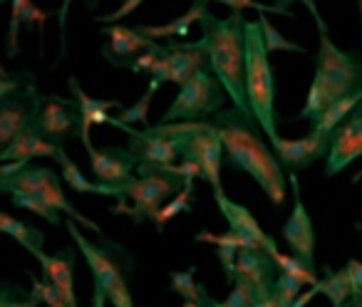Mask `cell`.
<instances>
[{"label":"cell","instance_id":"cell-43","mask_svg":"<svg viewBox=\"0 0 362 307\" xmlns=\"http://www.w3.org/2000/svg\"><path fill=\"white\" fill-rule=\"evenodd\" d=\"M50 13H42L40 8L33 3V0H25V8H23V28L25 30H33V28H40V42H42V25L47 23Z\"/></svg>","mask_w":362,"mask_h":307},{"label":"cell","instance_id":"cell-50","mask_svg":"<svg viewBox=\"0 0 362 307\" xmlns=\"http://www.w3.org/2000/svg\"><path fill=\"white\" fill-rule=\"evenodd\" d=\"M251 307H281V305H278L276 295H273V292H271V295H268V297H263V300H256Z\"/></svg>","mask_w":362,"mask_h":307},{"label":"cell","instance_id":"cell-52","mask_svg":"<svg viewBox=\"0 0 362 307\" xmlns=\"http://www.w3.org/2000/svg\"><path fill=\"white\" fill-rule=\"evenodd\" d=\"M87 3H90V8H97L102 3V0H87Z\"/></svg>","mask_w":362,"mask_h":307},{"label":"cell","instance_id":"cell-49","mask_svg":"<svg viewBox=\"0 0 362 307\" xmlns=\"http://www.w3.org/2000/svg\"><path fill=\"white\" fill-rule=\"evenodd\" d=\"M315 295H317V290H315V287H310V290H303L300 295H298L296 300L291 302V307H305L308 302H310V300H313V297H315Z\"/></svg>","mask_w":362,"mask_h":307},{"label":"cell","instance_id":"cell-34","mask_svg":"<svg viewBox=\"0 0 362 307\" xmlns=\"http://www.w3.org/2000/svg\"><path fill=\"white\" fill-rule=\"evenodd\" d=\"M258 23H261V35H263V42H266L268 55H271V52H278V50L300 52V55H305V47H300L298 42H293V40H288V37H283L281 32H278L276 28L271 25V20L266 18V13H261V16H258Z\"/></svg>","mask_w":362,"mask_h":307},{"label":"cell","instance_id":"cell-35","mask_svg":"<svg viewBox=\"0 0 362 307\" xmlns=\"http://www.w3.org/2000/svg\"><path fill=\"white\" fill-rule=\"evenodd\" d=\"M37 297L33 290H25L23 285L16 282L0 280V307H37Z\"/></svg>","mask_w":362,"mask_h":307},{"label":"cell","instance_id":"cell-18","mask_svg":"<svg viewBox=\"0 0 362 307\" xmlns=\"http://www.w3.org/2000/svg\"><path fill=\"white\" fill-rule=\"evenodd\" d=\"M102 35L107 37V45L102 47V57L115 67H127L139 52L156 45V40L141 35L136 28H127V25H119V23L102 25Z\"/></svg>","mask_w":362,"mask_h":307},{"label":"cell","instance_id":"cell-59","mask_svg":"<svg viewBox=\"0 0 362 307\" xmlns=\"http://www.w3.org/2000/svg\"><path fill=\"white\" fill-rule=\"evenodd\" d=\"M360 297H362V290H360Z\"/></svg>","mask_w":362,"mask_h":307},{"label":"cell","instance_id":"cell-45","mask_svg":"<svg viewBox=\"0 0 362 307\" xmlns=\"http://www.w3.org/2000/svg\"><path fill=\"white\" fill-rule=\"evenodd\" d=\"M345 270H347V277H350L352 292H360L362 290V263L357 260V258H350Z\"/></svg>","mask_w":362,"mask_h":307},{"label":"cell","instance_id":"cell-36","mask_svg":"<svg viewBox=\"0 0 362 307\" xmlns=\"http://www.w3.org/2000/svg\"><path fill=\"white\" fill-rule=\"evenodd\" d=\"M11 198H13V206L23 208V211H33L35 216H40L42 221L50 223V226H60V211L47 206L40 198H33V196H11Z\"/></svg>","mask_w":362,"mask_h":307},{"label":"cell","instance_id":"cell-38","mask_svg":"<svg viewBox=\"0 0 362 307\" xmlns=\"http://www.w3.org/2000/svg\"><path fill=\"white\" fill-rule=\"evenodd\" d=\"M30 282H33V295L37 297V302H42L45 307H67L60 295V290H57L50 280H45V277L40 280V277H35L30 272Z\"/></svg>","mask_w":362,"mask_h":307},{"label":"cell","instance_id":"cell-57","mask_svg":"<svg viewBox=\"0 0 362 307\" xmlns=\"http://www.w3.org/2000/svg\"><path fill=\"white\" fill-rule=\"evenodd\" d=\"M357 231H360V233H362V223H357Z\"/></svg>","mask_w":362,"mask_h":307},{"label":"cell","instance_id":"cell-14","mask_svg":"<svg viewBox=\"0 0 362 307\" xmlns=\"http://www.w3.org/2000/svg\"><path fill=\"white\" fill-rule=\"evenodd\" d=\"M332 134L330 131H315L310 129L303 139H283L281 134L271 141L273 151H276L278 162L283 164V169H288L291 174L308 169L310 164L320 162L327 157L330 151Z\"/></svg>","mask_w":362,"mask_h":307},{"label":"cell","instance_id":"cell-9","mask_svg":"<svg viewBox=\"0 0 362 307\" xmlns=\"http://www.w3.org/2000/svg\"><path fill=\"white\" fill-rule=\"evenodd\" d=\"M30 129L45 136L52 144H67L82 134V114L77 100H62V97L47 95L40 97L37 112L30 121Z\"/></svg>","mask_w":362,"mask_h":307},{"label":"cell","instance_id":"cell-46","mask_svg":"<svg viewBox=\"0 0 362 307\" xmlns=\"http://www.w3.org/2000/svg\"><path fill=\"white\" fill-rule=\"evenodd\" d=\"M30 77V72H18V75H8V77H0V97H6L8 92H13L16 87H21L23 82Z\"/></svg>","mask_w":362,"mask_h":307},{"label":"cell","instance_id":"cell-19","mask_svg":"<svg viewBox=\"0 0 362 307\" xmlns=\"http://www.w3.org/2000/svg\"><path fill=\"white\" fill-rule=\"evenodd\" d=\"M37 263L42 267V277L50 280L52 285L60 290L62 300L67 307H77V295H75V263H77V251L75 248H65L57 251L55 255L47 253H35Z\"/></svg>","mask_w":362,"mask_h":307},{"label":"cell","instance_id":"cell-58","mask_svg":"<svg viewBox=\"0 0 362 307\" xmlns=\"http://www.w3.org/2000/svg\"><path fill=\"white\" fill-rule=\"evenodd\" d=\"M0 3H6V0H0Z\"/></svg>","mask_w":362,"mask_h":307},{"label":"cell","instance_id":"cell-24","mask_svg":"<svg viewBox=\"0 0 362 307\" xmlns=\"http://www.w3.org/2000/svg\"><path fill=\"white\" fill-rule=\"evenodd\" d=\"M209 3H211V0H194V6L189 8L184 16L166 23V25H134V28L141 35L151 37V40H171V37L184 40V37L189 35V30H192L194 23H202V18L209 13Z\"/></svg>","mask_w":362,"mask_h":307},{"label":"cell","instance_id":"cell-39","mask_svg":"<svg viewBox=\"0 0 362 307\" xmlns=\"http://www.w3.org/2000/svg\"><path fill=\"white\" fill-rule=\"evenodd\" d=\"M23 8H25V0H13L11 30H8V57H18V52H21L18 35H21V28H23Z\"/></svg>","mask_w":362,"mask_h":307},{"label":"cell","instance_id":"cell-55","mask_svg":"<svg viewBox=\"0 0 362 307\" xmlns=\"http://www.w3.org/2000/svg\"><path fill=\"white\" fill-rule=\"evenodd\" d=\"M181 307H197V305H194V302H187V300H184V305H181Z\"/></svg>","mask_w":362,"mask_h":307},{"label":"cell","instance_id":"cell-30","mask_svg":"<svg viewBox=\"0 0 362 307\" xmlns=\"http://www.w3.org/2000/svg\"><path fill=\"white\" fill-rule=\"evenodd\" d=\"M194 272H197V267H189V270H184V272L171 270L169 272V280H171L169 290L176 292L181 300L194 302L197 307H206L209 300H211V295H209L206 287H204L202 282L194 280Z\"/></svg>","mask_w":362,"mask_h":307},{"label":"cell","instance_id":"cell-10","mask_svg":"<svg viewBox=\"0 0 362 307\" xmlns=\"http://www.w3.org/2000/svg\"><path fill=\"white\" fill-rule=\"evenodd\" d=\"M202 67H209L206 50H204V40L199 37L197 42H181L179 37H171L164 42L159 60L151 67V80L161 82H174V85H184L192 75H197Z\"/></svg>","mask_w":362,"mask_h":307},{"label":"cell","instance_id":"cell-21","mask_svg":"<svg viewBox=\"0 0 362 307\" xmlns=\"http://www.w3.org/2000/svg\"><path fill=\"white\" fill-rule=\"evenodd\" d=\"M129 151L139 162L146 164H159V167H171L179 159V141L166 139V136L146 134L144 129L129 131Z\"/></svg>","mask_w":362,"mask_h":307},{"label":"cell","instance_id":"cell-2","mask_svg":"<svg viewBox=\"0 0 362 307\" xmlns=\"http://www.w3.org/2000/svg\"><path fill=\"white\" fill-rule=\"evenodd\" d=\"M243 13H231L228 18H216L211 11L202 18V40L206 50L209 70L216 75L228 100L236 109L251 116L246 100V37H243Z\"/></svg>","mask_w":362,"mask_h":307},{"label":"cell","instance_id":"cell-33","mask_svg":"<svg viewBox=\"0 0 362 307\" xmlns=\"http://www.w3.org/2000/svg\"><path fill=\"white\" fill-rule=\"evenodd\" d=\"M231 285H233V290L228 292L226 300L218 302V300H214V297H211L206 307H251L253 302L258 300V295H256V290L251 287V282H246L243 277L236 275Z\"/></svg>","mask_w":362,"mask_h":307},{"label":"cell","instance_id":"cell-22","mask_svg":"<svg viewBox=\"0 0 362 307\" xmlns=\"http://www.w3.org/2000/svg\"><path fill=\"white\" fill-rule=\"evenodd\" d=\"M62 146L47 141L37 131L28 126L23 134H18L6 149H0V164L3 162H33V159H55Z\"/></svg>","mask_w":362,"mask_h":307},{"label":"cell","instance_id":"cell-3","mask_svg":"<svg viewBox=\"0 0 362 307\" xmlns=\"http://www.w3.org/2000/svg\"><path fill=\"white\" fill-rule=\"evenodd\" d=\"M362 90V55L352 50H340L330 40L327 30H320V50L315 55V77L308 90L305 107L298 119L310 121L335 100Z\"/></svg>","mask_w":362,"mask_h":307},{"label":"cell","instance_id":"cell-26","mask_svg":"<svg viewBox=\"0 0 362 307\" xmlns=\"http://www.w3.org/2000/svg\"><path fill=\"white\" fill-rule=\"evenodd\" d=\"M0 233L16 238L30 255L40 253L42 246H45V233H42L40 228L33 226V223H28V221H21V218L11 216V213H3V211H0Z\"/></svg>","mask_w":362,"mask_h":307},{"label":"cell","instance_id":"cell-28","mask_svg":"<svg viewBox=\"0 0 362 307\" xmlns=\"http://www.w3.org/2000/svg\"><path fill=\"white\" fill-rule=\"evenodd\" d=\"M192 206H194V179H184V186L151 216V223L161 233L166 228V223L174 221L179 213H192Z\"/></svg>","mask_w":362,"mask_h":307},{"label":"cell","instance_id":"cell-51","mask_svg":"<svg viewBox=\"0 0 362 307\" xmlns=\"http://www.w3.org/2000/svg\"><path fill=\"white\" fill-rule=\"evenodd\" d=\"M105 305H107L105 292H102V290H95V292H92V305H90V307H105Z\"/></svg>","mask_w":362,"mask_h":307},{"label":"cell","instance_id":"cell-1","mask_svg":"<svg viewBox=\"0 0 362 307\" xmlns=\"http://www.w3.org/2000/svg\"><path fill=\"white\" fill-rule=\"evenodd\" d=\"M211 126L223 144V159L236 171H246L263 188L273 208H283L288 198L286 169L278 162L271 141L253 121V116L243 114L236 107H223L211 116Z\"/></svg>","mask_w":362,"mask_h":307},{"label":"cell","instance_id":"cell-25","mask_svg":"<svg viewBox=\"0 0 362 307\" xmlns=\"http://www.w3.org/2000/svg\"><path fill=\"white\" fill-rule=\"evenodd\" d=\"M55 162L62 167V179H65V183L75 188L77 193H97V196H110V198H117V201H124V191H122V186H110V183H100V181H95V183L87 181V179L82 176L80 167L67 157L65 146L60 149V154L55 157Z\"/></svg>","mask_w":362,"mask_h":307},{"label":"cell","instance_id":"cell-4","mask_svg":"<svg viewBox=\"0 0 362 307\" xmlns=\"http://www.w3.org/2000/svg\"><path fill=\"white\" fill-rule=\"evenodd\" d=\"M65 228L70 233L75 248L82 253V258L90 265L95 290L105 292L107 302H112L115 307H134V297H132L127 277L134 270L136 258L127 248H122L119 243L110 241L107 236H102L97 243H92L90 238L82 236L80 226L72 218H67Z\"/></svg>","mask_w":362,"mask_h":307},{"label":"cell","instance_id":"cell-23","mask_svg":"<svg viewBox=\"0 0 362 307\" xmlns=\"http://www.w3.org/2000/svg\"><path fill=\"white\" fill-rule=\"evenodd\" d=\"M67 85H70L72 97H75L77 104H80V114H82V134H80V139L82 141H92V136H90L92 126L107 124V121H110V109H122L124 104H122L119 100H95V97H90L85 90H82L80 82H77L75 77H70V80H67Z\"/></svg>","mask_w":362,"mask_h":307},{"label":"cell","instance_id":"cell-42","mask_svg":"<svg viewBox=\"0 0 362 307\" xmlns=\"http://www.w3.org/2000/svg\"><path fill=\"white\" fill-rule=\"evenodd\" d=\"M214 253H216L218 263H221L226 280L233 282V277H236V255H238V248H233V246H214Z\"/></svg>","mask_w":362,"mask_h":307},{"label":"cell","instance_id":"cell-31","mask_svg":"<svg viewBox=\"0 0 362 307\" xmlns=\"http://www.w3.org/2000/svg\"><path fill=\"white\" fill-rule=\"evenodd\" d=\"M271 255H273V260H276L278 272H286V275L296 277V280H300L303 285H315L317 282L315 270H310V267H308L303 260H298L296 255H286V253H281V251H273Z\"/></svg>","mask_w":362,"mask_h":307},{"label":"cell","instance_id":"cell-17","mask_svg":"<svg viewBox=\"0 0 362 307\" xmlns=\"http://www.w3.org/2000/svg\"><path fill=\"white\" fill-rule=\"evenodd\" d=\"M236 275L243 277L246 282H251L258 300L268 297L273 292V285H276V277H278V267L271 251H266L261 246L241 248L236 255Z\"/></svg>","mask_w":362,"mask_h":307},{"label":"cell","instance_id":"cell-40","mask_svg":"<svg viewBox=\"0 0 362 307\" xmlns=\"http://www.w3.org/2000/svg\"><path fill=\"white\" fill-rule=\"evenodd\" d=\"M161 50H164V45H161V42H156V45L146 47L144 52H139V55H136L134 60H132L129 65H127V70H132L134 75H149L151 67H154V62L159 60Z\"/></svg>","mask_w":362,"mask_h":307},{"label":"cell","instance_id":"cell-6","mask_svg":"<svg viewBox=\"0 0 362 307\" xmlns=\"http://www.w3.org/2000/svg\"><path fill=\"white\" fill-rule=\"evenodd\" d=\"M171 167H174V164H171ZM171 167L136 162L134 176H129L122 183L124 201H117L110 211L115 213V216L124 213L136 226H141V221H151V216L184 186V179Z\"/></svg>","mask_w":362,"mask_h":307},{"label":"cell","instance_id":"cell-53","mask_svg":"<svg viewBox=\"0 0 362 307\" xmlns=\"http://www.w3.org/2000/svg\"><path fill=\"white\" fill-rule=\"evenodd\" d=\"M0 77H8V72H6V67H3V62H0Z\"/></svg>","mask_w":362,"mask_h":307},{"label":"cell","instance_id":"cell-37","mask_svg":"<svg viewBox=\"0 0 362 307\" xmlns=\"http://www.w3.org/2000/svg\"><path fill=\"white\" fill-rule=\"evenodd\" d=\"M300 292H303V282L300 280L286 275V272H278L276 285H273V295H276L278 305H281V307H291V302L296 300Z\"/></svg>","mask_w":362,"mask_h":307},{"label":"cell","instance_id":"cell-41","mask_svg":"<svg viewBox=\"0 0 362 307\" xmlns=\"http://www.w3.org/2000/svg\"><path fill=\"white\" fill-rule=\"evenodd\" d=\"M216 3H223L226 8H231V13H243L246 8L256 13H276V16H286L293 18V13L288 8H278V6H261L258 0H216Z\"/></svg>","mask_w":362,"mask_h":307},{"label":"cell","instance_id":"cell-7","mask_svg":"<svg viewBox=\"0 0 362 307\" xmlns=\"http://www.w3.org/2000/svg\"><path fill=\"white\" fill-rule=\"evenodd\" d=\"M0 191L3 193H11V196H33V198H40L45 201L47 206H52L55 211L65 213L67 218L77 221L80 226L90 228L97 238H102V228L97 226L92 218H87L85 213H80L70 201L67 196L62 193V183L57 179V174L52 169H45V167H21L18 171L13 174H6V176H0Z\"/></svg>","mask_w":362,"mask_h":307},{"label":"cell","instance_id":"cell-47","mask_svg":"<svg viewBox=\"0 0 362 307\" xmlns=\"http://www.w3.org/2000/svg\"><path fill=\"white\" fill-rule=\"evenodd\" d=\"M293 3H296V0H276V6H278V8H288V6H293ZM300 3H305V8H308V11H310V16L315 18L317 28H320V30H327L325 20H322V18H320V13H317L315 3H313V0H300Z\"/></svg>","mask_w":362,"mask_h":307},{"label":"cell","instance_id":"cell-54","mask_svg":"<svg viewBox=\"0 0 362 307\" xmlns=\"http://www.w3.org/2000/svg\"><path fill=\"white\" fill-rule=\"evenodd\" d=\"M360 179H362V171H360V174H355V176H352V183H357V181H360Z\"/></svg>","mask_w":362,"mask_h":307},{"label":"cell","instance_id":"cell-27","mask_svg":"<svg viewBox=\"0 0 362 307\" xmlns=\"http://www.w3.org/2000/svg\"><path fill=\"white\" fill-rule=\"evenodd\" d=\"M362 102V90L352 92V95L347 97H340V100H335L330 107H325V109L320 112V114H315L310 119V129L315 131H335L337 126L342 124V121L350 116V112L355 109L357 104Z\"/></svg>","mask_w":362,"mask_h":307},{"label":"cell","instance_id":"cell-8","mask_svg":"<svg viewBox=\"0 0 362 307\" xmlns=\"http://www.w3.org/2000/svg\"><path fill=\"white\" fill-rule=\"evenodd\" d=\"M228 95L221 87L209 67H202L197 75L189 77L184 85H179V95L171 102L161 121H199L214 116L226 107Z\"/></svg>","mask_w":362,"mask_h":307},{"label":"cell","instance_id":"cell-20","mask_svg":"<svg viewBox=\"0 0 362 307\" xmlns=\"http://www.w3.org/2000/svg\"><path fill=\"white\" fill-rule=\"evenodd\" d=\"M214 198H216V206H218V211H221V216L226 218V223H228V228L231 231H236V233H241V236H248V238H253L256 243H261L266 251H278V246H276V241H273L271 236H268L266 231L261 228V223L253 218V213L248 211L246 206H241V203H236V201H231V198L223 193V188L221 191H214Z\"/></svg>","mask_w":362,"mask_h":307},{"label":"cell","instance_id":"cell-15","mask_svg":"<svg viewBox=\"0 0 362 307\" xmlns=\"http://www.w3.org/2000/svg\"><path fill=\"white\" fill-rule=\"evenodd\" d=\"M360 157H362V102L332 131L330 151H327L325 157V176H335V174L345 171Z\"/></svg>","mask_w":362,"mask_h":307},{"label":"cell","instance_id":"cell-56","mask_svg":"<svg viewBox=\"0 0 362 307\" xmlns=\"http://www.w3.org/2000/svg\"><path fill=\"white\" fill-rule=\"evenodd\" d=\"M357 8H360V20H362V0H357Z\"/></svg>","mask_w":362,"mask_h":307},{"label":"cell","instance_id":"cell-29","mask_svg":"<svg viewBox=\"0 0 362 307\" xmlns=\"http://www.w3.org/2000/svg\"><path fill=\"white\" fill-rule=\"evenodd\" d=\"M322 272H325V280H317L315 290L317 295H325L330 300L332 307H345V302L352 297V285H350V277H347V270H332V267L322 265Z\"/></svg>","mask_w":362,"mask_h":307},{"label":"cell","instance_id":"cell-16","mask_svg":"<svg viewBox=\"0 0 362 307\" xmlns=\"http://www.w3.org/2000/svg\"><path fill=\"white\" fill-rule=\"evenodd\" d=\"M87 154H90L92 174L100 183L110 186H122L129 176H134V169L139 159L129 151V146H107V149H95L92 141H85Z\"/></svg>","mask_w":362,"mask_h":307},{"label":"cell","instance_id":"cell-13","mask_svg":"<svg viewBox=\"0 0 362 307\" xmlns=\"http://www.w3.org/2000/svg\"><path fill=\"white\" fill-rule=\"evenodd\" d=\"M288 183L293 188V211L283 223V241L288 243V248L298 260H303L310 270H315V228H313L310 216L303 206L300 183H298L296 174L288 176Z\"/></svg>","mask_w":362,"mask_h":307},{"label":"cell","instance_id":"cell-44","mask_svg":"<svg viewBox=\"0 0 362 307\" xmlns=\"http://www.w3.org/2000/svg\"><path fill=\"white\" fill-rule=\"evenodd\" d=\"M141 3L144 0H122V8H117L115 13H110V16H97L95 23H100V25H110V23H119L122 18L132 16V13L136 11V8H141Z\"/></svg>","mask_w":362,"mask_h":307},{"label":"cell","instance_id":"cell-32","mask_svg":"<svg viewBox=\"0 0 362 307\" xmlns=\"http://www.w3.org/2000/svg\"><path fill=\"white\" fill-rule=\"evenodd\" d=\"M156 87H159V82L156 80H151L149 82V90L141 95V100L136 102V104H132V107H122L119 109V116L117 119L119 121H124V124H141V126H149V104H151V100H154V92H156Z\"/></svg>","mask_w":362,"mask_h":307},{"label":"cell","instance_id":"cell-48","mask_svg":"<svg viewBox=\"0 0 362 307\" xmlns=\"http://www.w3.org/2000/svg\"><path fill=\"white\" fill-rule=\"evenodd\" d=\"M72 0H65L62 8L57 11V20H60V42H62V55H65V23H67V11H70Z\"/></svg>","mask_w":362,"mask_h":307},{"label":"cell","instance_id":"cell-11","mask_svg":"<svg viewBox=\"0 0 362 307\" xmlns=\"http://www.w3.org/2000/svg\"><path fill=\"white\" fill-rule=\"evenodd\" d=\"M37 104H40V95L35 90L33 75L21 87L0 97V149H6L18 134H23L30 126Z\"/></svg>","mask_w":362,"mask_h":307},{"label":"cell","instance_id":"cell-12","mask_svg":"<svg viewBox=\"0 0 362 307\" xmlns=\"http://www.w3.org/2000/svg\"><path fill=\"white\" fill-rule=\"evenodd\" d=\"M179 157L194 159V162L202 164L204 181L214 188V191H221V167H223V144L221 139L214 131L211 121H209L206 129L192 131V134L179 136Z\"/></svg>","mask_w":362,"mask_h":307},{"label":"cell","instance_id":"cell-5","mask_svg":"<svg viewBox=\"0 0 362 307\" xmlns=\"http://www.w3.org/2000/svg\"><path fill=\"white\" fill-rule=\"evenodd\" d=\"M246 37V100L251 116L268 141L278 136V112H276V82H273L271 60H268L266 42L261 35V23H243Z\"/></svg>","mask_w":362,"mask_h":307}]
</instances>
